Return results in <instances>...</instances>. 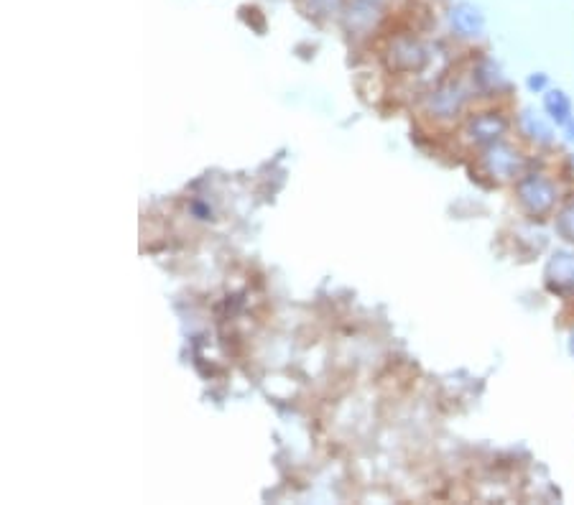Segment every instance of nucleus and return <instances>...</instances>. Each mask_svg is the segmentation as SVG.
I'll list each match as a JSON object with an SVG mask.
<instances>
[{"instance_id": "1", "label": "nucleus", "mask_w": 574, "mask_h": 505, "mask_svg": "<svg viewBox=\"0 0 574 505\" xmlns=\"http://www.w3.org/2000/svg\"><path fill=\"white\" fill-rule=\"evenodd\" d=\"M452 23H455L462 34H478V31L483 29V16H480L478 8L462 3V6H457L455 11H452Z\"/></svg>"}, {"instance_id": "2", "label": "nucleus", "mask_w": 574, "mask_h": 505, "mask_svg": "<svg viewBox=\"0 0 574 505\" xmlns=\"http://www.w3.org/2000/svg\"><path fill=\"white\" fill-rule=\"evenodd\" d=\"M546 108H549V113L554 115V118L559 120V123H564V120L569 118V113H572V105H569L567 95L564 92H552L549 95V100H546Z\"/></svg>"}, {"instance_id": "3", "label": "nucleus", "mask_w": 574, "mask_h": 505, "mask_svg": "<svg viewBox=\"0 0 574 505\" xmlns=\"http://www.w3.org/2000/svg\"><path fill=\"white\" fill-rule=\"evenodd\" d=\"M554 271H557V276H564L562 281L572 284V289H574V256H569V253L557 256V261H554Z\"/></svg>"}, {"instance_id": "4", "label": "nucleus", "mask_w": 574, "mask_h": 505, "mask_svg": "<svg viewBox=\"0 0 574 505\" xmlns=\"http://www.w3.org/2000/svg\"><path fill=\"white\" fill-rule=\"evenodd\" d=\"M559 230H562L564 238L572 240V243H574V205L567 207V210L562 212V220H559Z\"/></svg>"}, {"instance_id": "5", "label": "nucleus", "mask_w": 574, "mask_h": 505, "mask_svg": "<svg viewBox=\"0 0 574 505\" xmlns=\"http://www.w3.org/2000/svg\"><path fill=\"white\" fill-rule=\"evenodd\" d=\"M569 138H572V141H574V123L569 125Z\"/></svg>"}, {"instance_id": "6", "label": "nucleus", "mask_w": 574, "mask_h": 505, "mask_svg": "<svg viewBox=\"0 0 574 505\" xmlns=\"http://www.w3.org/2000/svg\"><path fill=\"white\" fill-rule=\"evenodd\" d=\"M572 352H574V337H572Z\"/></svg>"}]
</instances>
